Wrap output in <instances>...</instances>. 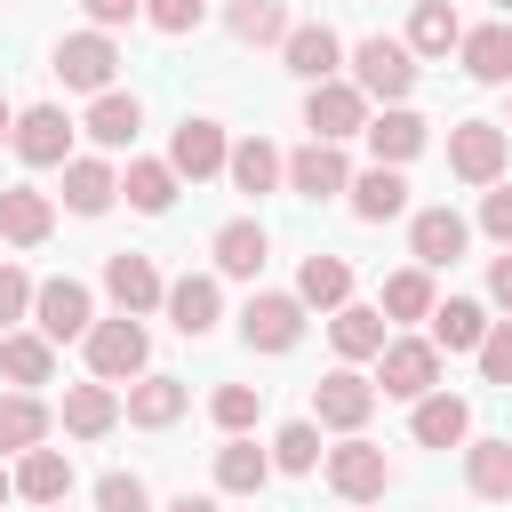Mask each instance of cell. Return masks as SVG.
Here are the masks:
<instances>
[{"label":"cell","mask_w":512,"mask_h":512,"mask_svg":"<svg viewBox=\"0 0 512 512\" xmlns=\"http://www.w3.org/2000/svg\"><path fill=\"white\" fill-rule=\"evenodd\" d=\"M504 136H512V88H504Z\"/></svg>","instance_id":"cell-53"},{"label":"cell","mask_w":512,"mask_h":512,"mask_svg":"<svg viewBox=\"0 0 512 512\" xmlns=\"http://www.w3.org/2000/svg\"><path fill=\"white\" fill-rule=\"evenodd\" d=\"M32 512H64V504H32Z\"/></svg>","instance_id":"cell-55"},{"label":"cell","mask_w":512,"mask_h":512,"mask_svg":"<svg viewBox=\"0 0 512 512\" xmlns=\"http://www.w3.org/2000/svg\"><path fill=\"white\" fill-rule=\"evenodd\" d=\"M160 512H224V504H216V496H192V488H184V496H168Z\"/></svg>","instance_id":"cell-50"},{"label":"cell","mask_w":512,"mask_h":512,"mask_svg":"<svg viewBox=\"0 0 512 512\" xmlns=\"http://www.w3.org/2000/svg\"><path fill=\"white\" fill-rule=\"evenodd\" d=\"M344 200H352V216H360V224H392V216H408V176L368 160V168L352 176V192H344Z\"/></svg>","instance_id":"cell-31"},{"label":"cell","mask_w":512,"mask_h":512,"mask_svg":"<svg viewBox=\"0 0 512 512\" xmlns=\"http://www.w3.org/2000/svg\"><path fill=\"white\" fill-rule=\"evenodd\" d=\"M488 304H496V312L512 320V248H504V256L488 264Z\"/></svg>","instance_id":"cell-49"},{"label":"cell","mask_w":512,"mask_h":512,"mask_svg":"<svg viewBox=\"0 0 512 512\" xmlns=\"http://www.w3.org/2000/svg\"><path fill=\"white\" fill-rule=\"evenodd\" d=\"M296 304H304V312H344V304H352V264L328 256V248H312V256L296 264Z\"/></svg>","instance_id":"cell-27"},{"label":"cell","mask_w":512,"mask_h":512,"mask_svg":"<svg viewBox=\"0 0 512 512\" xmlns=\"http://www.w3.org/2000/svg\"><path fill=\"white\" fill-rule=\"evenodd\" d=\"M8 152H16L24 168H64V160H72V120H64V104H24Z\"/></svg>","instance_id":"cell-13"},{"label":"cell","mask_w":512,"mask_h":512,"mask_svg":"<svg viewBox=\"0 0 512 512\" xmlns=\"http://www.w3.org/2000/svg\"><path fill=\"white\" fill-rule=\"evenodd\" d=\"M208 416H216V432H224V440H232V432H248V424L264 416V384H216Z\"/></svg>","instance_id":"cell-41"},{"label":"cell","mask_w":512,"mask_h":512,"mask_svg":"<svg viewBox=\"0 0 512 512\" xmlns=\"http://www.w3.org/2000/svg\"><path fill=\"white\" fill-rule=\"evenodd\" d=\"M424 328H432V344H440V360H448V352H480V336H488L496 320H488L480 296H440Z\"/></svg>","instance_id":"cell-28"},{"label":"cell","mask_w":512,"mask_h":512,"mask_svg":"<svg viewBox=\"0 0 512 512\" xmlns=\"http://www.w3.org/2000/svg\"><path fill=\"white\" fill-rule=\"evenodd\" d=\"M56 232V200L32 192V184H0V240L8 248H40Z\"/></svg>","instance_id":"cell-25"},{"label":"cell","mask_w":512,"mask_h":512,"mask_svg":"<svg viewBox=\"0 0 512 512\" xmlns=\"http://www.w3.org/2000/svg\"><path fill=\"white\" fill-rule=\"evenodd\" d=\"M480 232H488L496 248H512V184H488V192H480Z\"/></svg>","instance_id":"cell-47"},{"label":"cell","mask_w":512,"mask_h":512,"mask_svg":"<svg viewBox=\"0 0 512 512\" xmlns=\"http://www.w3.org/2000/svg\"><path fill=\"white\" fill-rule=\"evenodd\" d=\"M456 64H464V80H480V88H512V24H504V16H496V24H472L464 48H456Z\"/></svg>","instance_id":"cell-26"},{"label":"cell","mask_w":512,"mask_h":512,"mask_svg":"<svg viewBox=\"0 0 512 512\" xmlns=\"http://www.w3.org/2000/svg\"><path fill=\"white\" fill-rule=\"evenodd\" d=\"M80 128L96 136V152H128V144H136V128H144V104H136L128 88L88 96V120H80Z\"/></svg>","instance_id":"cell-33"},{"label":"cell","mask_w":512,"mask_h":512,"mask_svg":"<svg viewBox=\"0 0 512 512\" xmlns=\"http://www.w3.org/2000/svg\"><path fill=\"white\" fill-rule=\"evenodd\" d=\"M56 416H64V432H72V440H104V432L128 416V400H120L112 384H96V376H88V384H64V408H56Z\"/></svg>","instance_id":"cell-24"},{"label":"cell","mask_w":512,"mask_h":512,"mask_svg":"<svg viewBox=\"0 0 512 512\" xmlns=\"http://www.w3.org/2000/svg\"><path fill=\"white\" fill-rule=\"evenodd\" d=\"M240 344H248V352H296V344H304V304H296V288H256V296L240 304Z\"/></svg>","instance_id":"cell-8"},{"label":"cell","mask_w":512,"mask_h":512,"mask_svg":"<svg viewBox=\"0 0 512 512\" xmlns=\"http://www.w3.org/2000/svg\"><path fill=\"white\" fill-rule=\"evenodd\" d=\"M168 328L176 336H208L216 320H224V280L216 272H184V280H168Z\"/></svg>","instance_id":"cell-18"},{"label":"cell","mask_w":512,"mask_h":512,"mask_svg":"<svg viewBox=\"0 0 512 512\" xmlns=\"http://www.w3.org/2000/svg\"><path fill=\"white\" fill-rule=\"evenodd\" d=\"M224 160H232V136H224V120H208V112H184V120H176V136H168V168H176L184 184H208V176H224Z\"/></svg>","instance_id":"cell-11"},{"label":"cell","mask_w":512,"mask_h":512,"mask_svg":"<svg viewBox=\"0 0 512 512\" xmlns=\"http://www.w3.org/2000/svg\"><path fill=\"white\" fill-rule=\"evenodd\" d=\"M344 56H352V48H344L328 24H296V32L280 40V64H288L304 88H320V80H344Z\"/></svg>","instance_id":"cell-14"},{"label":"cell","mask_w":512,"mask_h":512,"mask_svg":"<svg viewBox=\"0 0 512 512\" xmlns=\"http://www.w3.org/2000/svg\"><path fill=\"white\" fill-rule=\"evenodd\" d=\"M504 168H512V136H504V120H456L448 128V176L456 184H504Z\"/></svg>","instance_id":"cell-3"},{"label":"cell","mask_w":512,"mask_h":512,"mask_svg":"<svg viewBox=\"0 0 512 512\" xmlns=\"http://www.w3.org/2000/svg\"><path fill=\"white\" fill-rule=\"evenodd\" d=\"M312 464H320V424H312V416L280 424V432H272V472H312Z\"/></svg>","instance_id":"cell-42"},{"label":"cell","mask_w":512,"mask_h":512,"mask_svg":"<svg viewBox=\"0 0 512 512\" xmlns=\"http://www.w3.org/2000/svg\"><path fill=\"white\" fill-rule=\"evenodd\" d=\"M144 24H152V32H168V40H184V32H200V24H208V0H144Z\"/></svg>","instance_id":"cell-44"},{"label":"cell","mask_w":512,"mask_h":512,"mask_svg":"<svg viewBox=\"0 0 512 512\" xmlns=\"http://www.w3.org/2000/svg\"><path fill=\"white\" fill-rule=\"evenodd\" d=\"M400 40H408V56H416V64H440V56H456V48H464V16H456L448 0H416Z\"/></svg>","instance_id":"cell-22"},{"label":"cell","mask_w":512,"mask_h":512,"mask_svg":"<svg viewBox=\"0 0 512 512\" xmlns=\"http://www.w3.org/2000/svg\"><path fill=\"white\" fill-rule=\"evenodd\" d=\"M376 400H384V392H376V384H368L360 368H328V376L312 384V424H320V432H344V440H352V432H360V424L376 416Z\"/></svg>","instance_id":"cell-9"},{"label":"cell","mask_w":512,"mask_h":512,"mask_svg":"<svg viewBox=\"0 0 512 512\" xmlns=\"http://www.w3.org/2000/svg\"><path fill=\"white\" fill-rule=\"evenodd\" d=\"M368 120H376V104H368L352 80L304 88V128H312V144H352V136H368Z\"/></svg>","instance_id":"cell-6"},{"label":"cell","mask_w":512,"mask_h":512,"mask_svg":"<svg viewBox=\"0 0 512 512\" xmlns=\"http://www.w3.org/2000/svg\"><path fill=\"white\" fill-rule=\"evenodd\" d=\"M120 400H128V424H136V432H168V424L192 408V392H184L176 376H136Z\"/></svg>","instance_id":"cell-32"},{"label":"cell","mask_w":512,"mask_h":512,"mask_svg":"<svg viewBox=\"0 0 512 512\" xmlns=\"http://www.w3.org/2000/svg\"><path fill=\"white\" fill-rule=\"evenodd\" d=\"M352 512H376V504H352Z\"/></svg>","instance_id":"cell-56"},{"label":"cell","mask_w":512,"mask_h":512,"mask_svg":"<svg viewBox=\"0 0 512 512\" xmlns=\"http://www.w3.org/2000/svg\"><path fill=\"white\" fill-rule=\"evenodd\" d=\"M376 392L384 400H424V392H440V344L432 336H392L384 352H376Z\"/></svg>","instance_id":"cell-4"},{"label":"cell","mask_w":512,"mask_h":512,"mask_svg":"<svg viewBox=\"0 0 512 512\" xmlns=\"http://www.w3.org/2000/svg\"><path fill=\"white\" fill-rule=\"evenodd\" d=\"M48 72H56L64 88H80V96H112V80H120V48H112V32H64L56 56H48Z\"/></svg>","instance_id":"cell-5"},{"label":"cell","mask_w":512,"mask_h":512,"mask_svg":"<svg viewBox=\"0 0 512 512\" xmlns=\"http://www.w3.org/2000/svg\"><path fill=\"white\" fill-rule=\"evenodd\" d=\"M224 24H232V40H248V48H280V40L296 32L288 0H224Z\"/></svg>","instance_id":"cell-38"},{"label":"cell","mask_w":512,"mask_h":512,"mask_svg":"<svg viewBox=\"0 0 512 512\" xmlns=\"http://www.w3.org/2000/svg\"><path fill=\"white\" fill-rule=\"evenodd\" d=\"M176 192H184V176H176L168 160H128V168H120V200H128L136 216H168Z\"/></svg>","instance_id":"cell-34"},{"label":"cell","mask_w":512,"mask_h":512,"mask_svg":"<svg viewBox=\"0 0 512 512\" xmlns=\"http://www.w3.org/2000/svg\"><path fill=\"white\" fill-rule=\"evenodd\" d=\"M264 480H272V448H256L248 432H232L216 448V496H256Z\"/></svg>","instance_id":"cell-36"},{"label":"cell","mask_w":512,"mask_h":512,"mask_svg":"<svg viewBox=\"0 0 512 512\" xmlns=\"http://www.w3.org/2000/svg\"><path fill=\"white\" fill-rule=\"evenodd\" d=\"M96 512H152V488L136 472H104L96 480Z\"/></svg>","instance_id":"cell-45"},{"label":"cell","mask_w":512,"mask_h":512,"mask_svg":"<svg viewBox=\"0 0 512 512\" xmlns=\"http://www.w3.org/2000/svg\"><path fill=\"white\" fill-rule=\"evenodd\" d=\"M32 296H40V280H32L24 264H8V256H0V336H8L16 320H32Z\"/></svg>","instance_id":"cell-43"},{"label":"cell","mask_w":512,"mask_h":512,"mask_svg":"<svg viewBox=\"0 0 512 512\" xmlns=\"http://www.w3.org/2000/svg\"><path fill=\"white\" fill-rule=\"evenodd\" d=\"M416 56H408V40H392V32H368L360 48H352V88L368 96V104H408V88H416Z\"/></svg>","instance_id":"cell-1"},{"label":"cell","mask_w":512,"mask_h":512,"mask_svg":"<svg viewBox=\"0 0 512 512\" xmlns=\"http://www.w3.org/2000/svg\"><path fill=\"white\" fill-rule=\"evenodd\" d=\"M16 496H24V504H64V496H72V456H64V448L16 456Z\"/></svg>","instance_id":"cell-37"},{"label":"cell","mask_w":512,"mask_h":512,"mask_svg":"<svg viewBox=\"0 0 512 512\" xmlns=\"http://www.w3.org/2000/svg\"><path fill=\"white\" fill-rule=\"evenodd\" d=\"M112 200H120V168L104 152H72L64 160V208L72 216H104Z\"/></svg>","instance_id":"cell-23"},{"label":"cell","mask_w":512,"mask_h":512,"mask_svg":"<svg viewBox=\"0 0 512 512\" xmlns=\"http://www.w3.org/2000/svg\"><path fill=\"white\" fill-rule=\"evenodd\" d=\"M464 488L504 504L512 496V440H464Z\"/></svg>","instance_id":"cell-39"},{"label":"cell","mask_w":512,"mask_h":512,"mask_svg":"<svg viewBox=\"0 0 512 512\" xmlns=\"http://www.w3.org/2000/svg\"><path fill=\"white\" fill-rule=\"evenodd\" d=\"M48 424H56V408H48L40 392H0V456L48 448Z\"/></svg>","instance_id":"cell-29"},{"label":"cell","mask_w":512,"mask_h":512,"mask_svg":"<svg viewBox=\"0 0 512 512\" xmlns=\"http://www.w3.org/2000/svg\"><path fill=\"white\" fill-rule=\"evenodd\" d=\"M8 496H16V472H8V464H0V504H8Z\"/></svg>","instance_id":"cell-52"},{"label":"cell","mask_w":512,"mask_h":512,"mask_svg":"<svg viewBox=\"0 0 512 512\" xmlns=\"http://www.w3.org/2000/svg\"><path fill=\"white\" fill-rule=\"evenodd\" d=\"M472 360H480V376H488V384H512V320H496V328L480 336V352H472Z\"/></svg>","instance_id":"cell-46"},{"label":"cell","mask_w":512,"mask_h":512,"mask_svg":"<svg viewBox=\"0 0 512 512\" xmlns=\"http://www.w3.org/2000/svg\"><path fill=\"white\" fill-rule=\"evenodd\" d=\"M384 320H432V304H440V288H432V272L424 264H400V272H384Z\"/></svg>","instance_id":"cell-40"},{"label":"cell","mask_w":512,"mask_h":512,"mask_svg":"<svg viewBox=\"0 0 512 512\" xmlns=\"http://www.w3.org/2000/svg\"><path fill=\"white\" fill-rule=\"evenodd\" d=\"M224 176H232V192L264 200V192H280V184H288V152H272L264 136H240V144H232V160H224Z\"/></svg>","instance_id":"cell-30"},{"label":"cell","mask_w":512,"mask_h":512,"mask_svg":"<svg viewBox=\"0 0 512 512\" xmlns=\"http://www.w3.org/2000/svg\"><path fill=\"white\" fill-rule=\"evenodd\" d=\"M496 8H504V24H512V0H496Z\"/></svg>","instance_id":"cell-54"},{"label":"cell","mask_w":512,"mask_h":512,"mask_svg":"<svg viewBox=\"0 0 512 512\" xmlns=\"http://www.w3.org/2000/svg\"><path fill=\"white\" fill-rule=\"evenodd\" d=\"M208 256H216V280H256L264 256H272V232H264L256 216H232V224H216Z\"/></svg>","instance_id":"cell-19"},{"label":"cell","mask_w":512,"mask_h":512,"mask_svg":"<svg viewBox=\"0 0 512 512\" xmlns=\"http://www.w3.org/2000/svg\"><path fill=\"white\" fill-rule=\"evenodd\" d=\"M104 296H112V312L144 320V312H160V304H168V280H160V264H152V256L120 248V256H104Z\"/></svg>","instance_id":"cell-12"},{"label":"cell","mask_w":512,"mask_h":512,"mask_svg":"<svg viewBox=\"0 0 512 512\" xmlns=\"http://www.w3.org/2000/svg\"><path fill=\"white\" fill-rule=\"evenodd\" d=\"M288 192H296V200H336V192H352L344 144H296V152H288Z\"/></svg>","instance_id":"cell-16"},{"label":"cell","mask_w":512,"mask_h":512,"mask_svg":"<svg viewBox=\"0 0 512 512\" xmlns=\"http://www.w3.org/2000/svg\"><path fill=\"white\" fill-rule=\"evenodd\" d=\"M424 144H432V120L408 112V104H384V112L368 120V160H376V168H408Z\"/></svg>","instance_id":"cell-15"},{"label":"cell","mask_w":512,"mask_h":512,"mask_svg":"<svg viewBox=\"0 0 512 512\" xmlns=\"http://www.w3.org/2000/svg\"><path fill=\"white\" fill-rule=\"evenodd\" d=\"M88 376H96V384H136V376H152V328L128 320V312L96 320V328H88Z\"/></svg>","instance_id":"cell-2"},{"label":"cell","mask_w":512,"mask_h":512,"mask_svg":"<svg viewBox=\"0 0 512 512\" xmlns=\"http://www.w3.org/2000/svg\"><path fill=\"white\" fill-rule=\"evenodd\" d=\"M328 344H336V360H344V368L376 360V352L392 344V320H384V304H344V312H328Z\"/></svg>","instance_id":"cell-20"},{"label":"cell","mask_w":512,"mask_h":512,"mask_svg":"<svg viewBox=\"0 0 512 512\" xmlns=\"http://www.w3.org/2000/svg\"><path fill=\"white\" fill-rule=\"evenodd\" d=\"M0 144H16V104L0 96Z\"/></svg>","instance_id":"cell-51"},{"label":"cell","mask_w":512,"mask_h":512,"mask_svg":"<svg viewBox=\"0 0 512 512\" xmlns=\"http://www.w3.org/2000/svg\"><path fill=\"white\" fill-rule=\"evenodd\" d=\"M80 16H88V32H120L144 16V0H80Z\"/></svg>","instance_id":"cell-48"},{"label":"cell","mask_w":512,"mask_h":512,"mask_svg":"<svg viewBox=\"0 0 512 512\" xmlns=\"http://www.w3.org/2000/svg\"><path fill=\"white\" fill-rule=\"evenodd\" d=\"M0 248H8V240H0Z\"/></svg>","instance_id":"cell-57"},{"label":"cell","mask_w":512,"mask_h":512,"mask_svg":"<svg viewBox=\"0 0 512 512\" xmlns=\"http://www.w3.org/2000/svg\"><path fill=\"white\" fill-rule=\"evenodd\" d=\"M408 432H416V448H464V440H472V400L440 384V392H424V400H416Z\"/></svg>","instance_id":"cell-21"},{"label":"cell","mask_w":512,"mask_h":512,"mask_svg":"<svg viewBox=\"0 0 512 512\" xmlns=\"http://www.w3.org/2000/svg\"><path fill=\"white\" fill-rule=\"evenodd\" d=\"M464 248H472V224H464L456 208H416V216H408V256H416L424 272L456 264Z\"/></svg>","instance_id":"cell-17"},{"label":"cell","mask_w":512,"mask_h":512,"mask_svg":"<svg viewBox=\"0 0 512 512\" xmlns=\"http://www.w3.org/2000/svg\"><path fill=\"white\" fill-rule=\"evenodd\" d=\"M0 376H8L16 392L48 384V376H56V344H48L40 328H8V336H0Z\"/></svg>","instance_id":"cell-35"},{"label":"cell","mask_w":512,"mask_h":512,"mask_svg":"<svg viewBox=\"0 0 512 512\" xmlns=\"http://www.w3.org/2000/svg\"><path fill=\"white\" fill-rule=\"evenodd\" d=\"M320 464H328V488H336L344 504H384V488H392L384 448H376V440H360V432H352V440H336Z\"/></svg>","instance_id":"cell-10"},{"label":"cell","mask_w":512,"mask_h":512,"mask_svg":"<svg viewBox=\"0 0 512 512\" xmlns=\"http://www.w3.org/2000/svg\"><path fill=\"white\" fill-rule=\"evenodd\" d=\"M32 328H40L48 344H88V328H96V296H88V280H72V272L40 280V296H32Z\"/></svg>","instance_id":"cell-7"}]
</instances>
